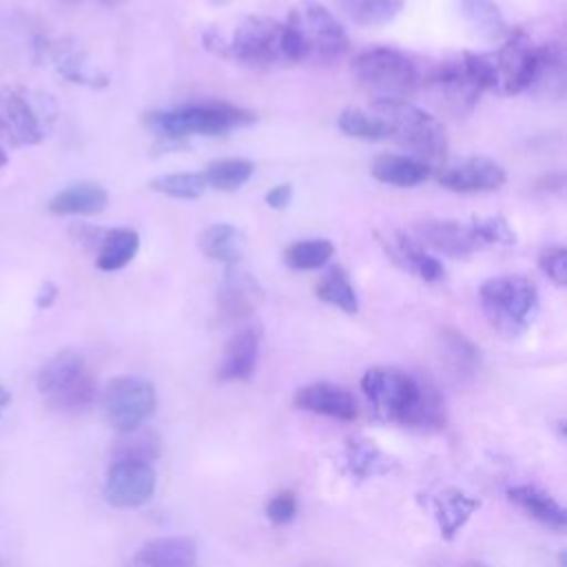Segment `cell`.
Masks as SVG:
<instances>
[{
  "mask_svg": "<svg viewBox=\"0 0 567 567\" xmlns=\"http://www.w3.org/2000/svg\"><path fill=\"white\" fill-rule=\"evenodd\" d=\"M361 390L381 423H396L419 430H441L445 425V403L441 392L401 368H370L361 379Z\"/></svg>",
  "mask_w": 567,
  "mask_h": 567,
  "instance_id": "obj_1",
  "label": "cell"
},
{
  "mask_svg": "<svg viewBox=\"0 0 567 567\" xmlns=\"http://www.w3.org/2000/svg\"><path fill=\"white\" fill-rule=\"evenodd\" d=\"M204 47L228 62L266 69L284 64V22L266 16L239 18L230 29L208 27L202 35Z\"/></svg>",
  "mask_w": 567,
  "mask_h": 567,
  "instance_id": "obj_2",
  "label": "cell"
},
{
  "mask_svg": "<svg viewBox=\"0 0 567 567\" xmlns=\"http://www.w3.org/2000/svg\"><path fill=\"white\" fill-rule=\"evenodd\" d=\"M370 111L379 115L388 128V140L403 146L410 157L427 164H441L447 155L445 126L408 100H377Z\"/></svg>",
  "mask_w": 567,
  "mask_h": 567,
  "instance_id": "obj_3",
  "label": "cell"
},
{
  "mask_svg": "<svg viewBox=\"0 0 567 567\" xmlns=\"http://www.w3.org/2000/svg\"><path fill=\"white\" fill-rule=\"evenodd\" d=\"M255 115L235 104L213 100L186 104L166 111H151L144 115L146 128L159 140H184L190 135H224L228 131L250 124Z\"/></svg>",
  "mask_w": 567,
  "mask_h": 567,
  "instance_id": "obj_4",
  "label": "cell"
},
{
  "mask_svg": "<svg viewBox=\"0 0 567 567\" xmlns=\"http://www.w3.org/2000/svg\"><path fill=\"white\" fill-rule=\"evenodd\" d=\"M478 301L489 326L507 339L523 334L538 312V290L523 275L489 277L478 290Z\"/></svg>",
  "mask_w": 567,
  "mask_h": 567,
  "instance_id": "obj_5",
  "label": "cell"
},
{
  "mask_svg": "<svg viewBox=\"0 0 567 567\" xmlns=\"http://www.w3.org/2000/svg\"><path fill=\"white\" fill-rule=\"evenodd\" d=\"M350 71L357 84L377 100H405L421 86L416 62L390 47L365 49L354 55Z\"/></svg>",
  "mask_w": 567,
  "mask_h": 567,
  "instance_id": "obj_6",
  "label": "cell"
},
{
  "mask_svg": "<svg viewBox=\"0 0 567 567\" xmlns=\"http://www.w3.org/2000/svg\"><path fill=\"white\" fill-rule=\"evenodd\" d=\"M35 388L47 405L60 412H82L97 399V385L86 370L84 357L71 348L55 352L40 368Z\"/></svg>",
  "mask_w": 567,
  "mask_h": 567,
  "instance_id": "obj_7",
  "label": "cell"
},
{
  "mask_svg": "<svg viewBox=\"0 0 567 567\" xmlns=\"http://www.w3.org/2000/svg\"><path fill=\"white\" fill-rule=\"evenodd\" d=\"M306 49V60L334 62L346 55L350 40L341 22L319 2L301 0L286 20Z\"/></svg>",
  "mask_w": 567,
  "mask_h": 567,
  "instance_id": "obj_8",
  "label": "cell"
},
{
  "mask_svg": "<svg viewBox=\"0 0 567 567\" xmlns=\"http://www.w3.org/2000/svg\"><path fill=\"white\" fill-rule=\"evenodd\" d=\"M102 408L109 425L117 432H128L144 425L157 408L155 388L151 381L133 374L113 377L102 388Z\"/></svg>",
  "mask_w": 567,
  "mask_h": 567,
  "instance_id": "obj_9",
  "label": "cell"
},
{
  "mask_svg": "<svg viewBox=\"0 0 567 567\" xmlns=\"http://www.w3.org/2000/svg\"><path fill=\"white\" fill-rule=\"evenodd\" d=\"M494 58L498 66V93L516 95L536 86L545 64V44L536 47L523 29H509Z\"/></svg>",
  "mask_w": 567,
  "mask_h": 567,
  "instance_id": "obj_10",
  "label": "cell"
},
{
  "mask_svg": "<svg viewBox=\"0 0 567 567\" xmlns=\"http://www.w3.org/2000/svg\"><path fill=\"white\" fill-rule=\"evenodd\" d=\"M49 120L27 89H0V140L11 148L40 144L47 137Z\"/></svg>",
  "mask_w": 567,
  "mask_h": 567,
  "instance_id": "obj_11",
  "label": "cell"
},
{
  "mask_svg": "<svg viewBox=\"0 0 567 567\" xmlns=\"http://www.w3.org/2000/svg\"><path fill=\"white\" fill-rule=\"evenodd\" d=\"M157 485V474L151 463L113 461L104 483V501L117 509L144 505Z\"/></svg>",
  "mask_w": 567,
  "mask_h": 567,
  "instance_id": "obj_12",
  "label": "cell"
},
{
  "mask_svg": "<svg viewBox=\"0 0 567 567\" xmlns=\"http://www.w3.org/2000/svg\"><path fill=\"white\" fill-rule=\"evenodd\" d=\"M436 179L443 188L454 193H487L501 188L507 175L494 159L465 157L454 164H443Z\"/></svg>",
  "mask_w": 567,
  "mask_h": 567,
  "instance_id": "obj_13",
  "label": "cell"
},
{
  "mask_svg": "<svg viewBox=\"0 0 567 567\" xmlns=\"http://www.w3.org/2000/svg\"><path fill=\"white\" fill-rule=\"evenodd\" d=\"M421 246H430L445 257H467L483 248L470 224H461L454 219H425L414 228Z\"/></svg>",
  "mask_w": 567,
  "mask_h": 567,
  "instance_id": "obj_14",
  "label": "cell"
},
{
  "mask_svg": "<svg viewBox=\"0 0 567 567\" xmlns=\"http://www.w3.org/2000/svg\"><path fill=\"white\" fill-rule=\"evenodd\" d=\"M427 84H430L432 93L436 97H441V102L454 113H470L481 97V91L465 73L461 58L447 60L441 66H436L432 71Z\"/></svg>",
  "mask_w": 567,
  "mask_h": 567,
  "instance_id": "obj_15",
  "label": "cell"
},
{
  "mask_svg": "<svg viewBox=\"0 0 567 567\" xmlns=\"http://www.w3.org/2000/svg\"><path fill=\"white\" fill-rule=\"evenodd\" d=\"M261 343V328L246 326L237 330L224 346L221 361L217 368L219 381H248L257 368Z\"/></svg>",
  "mask_w": 567,
  "mask_h": 567,
  "instance_id": "obj_16",
  "label": "cell"
},
{
  "mask_svg": "<svg viewBox=\"0 0 567 567\" xmlns=\"http://www.w3.org/2000/svg\"><path fill=\"white\" fill-rule=\"evenodd\" d=\"M295 405L299 410L339 419V421H352L357 416L354 396L346 388L328 381H317L299 388L295 392Z\"/></svg>",
  "mask_w": 567,
  "mask_h": 567,
  "instance_id": "obj_17",
  "label": "cell"
},
{
  "mask_svg": "<svg viewBox=\"0 0 567 567\" xmlns=\"http://www.w3.org/2000/svg\"><path fill=\"white\" fill-rule=\"evenodd\" d=\"M58 73L62 78H66L69 82L82 84V86H91V89H104L109 84L106 73H102L86 55V51L82 49L80 42L64 38V40H55L47 47Z\"/></svg>",
  "mask_w": 567,
  "mask_h": 567,
  "instance_id": "obj_18",
  "label": "cell"
},
{
  "mask_svg": "<svg viewBox=\"0 0 567 567\" xmlns=\"http://www.w3.org/2000/svg\"><path fill=\"white\" fill-rule=\"evenodd\" d=\"M381 244L385 246V252L394 264L416 275L419 279L432 284L443 277V264L434 255L425 252V248L419 244L416 237L403 230H396L392 239H381Z\"/></svg>",
  "mask_w": 567,
  "mask_h": 567,
  "instance_id": "obj_19",
  "label": "cell"
},
{
  "mask_svg": "<svg viewBox=\"0 0 567 567\" xmlns=\"http://www.w3.org/2000/svg\"><path fill=\"white\" fill-rule=\"evenodd\" d=\"M341 467L352 481H370L390 474L396 467V461L370 439H348L341 454Z\"/></svg>",
  "mask_w": 567,
  "mask_h": 567,
  "instance_id": "obj_20",
  "label": "cell"
},
{
  "mask_svg": "<svg viewBox=\"0 0 567 567\" xmlns=\"http://www.w3.org/2000/svg\"><path fill=\"white\" fill-rule=\"evenodd\" d=\"M197 547L186 536H159L148 540L128 567H195Z\"/></svg>",
  "mask_w": 567,
  "mask_h": 567,
  "instance_id": "obj_21",
  "label": "cell"
},
{
  "mask_svg": "<svg viewBox=\"0 0 567 567\" xmlns=\"http://www.w3.org/2000/svg\"><path fill=\"white\" fill-rule=\"evenodd\" d=\"M109 193L97 182H75L60 193H55L49 202V213L66 217V215H97L106 208Z\"/></svg>",
  "mask_w": 567,
  "mask_h": 567,
  "instance_id": "obj_22",
  "label": "cell"
},
{
  "mask_svg": "<svg viewBox=\"0 0 567 567\" xmlns=\"http://www.w3.org/2000/svg\"><path fill=\"white\" fill-rule=\"evenodd\" d=\"M439 350L441 359L447 365L450 374L465 381L478 374L483 365V354L474 341H470L463 332L454 328H443L439 334Z\"/></svg>",
  "mask_w": 567,
  "mask_h": 567,
  "instance_id": "obj_23",
  "label": "cell"
},
{
  "mask_svg": "<svg viewBox=\"0 0 567 567\" xmlns=\"http://www.w3.org/2000/svg\"><path fill=\"white\" fill-rule=\"evenodd\" d=\"M434 507V518L439 525V532L445 540H452L461 527L470 520V516L481 507V501L465 494L463 489L447 487L432 498Z\"/></svg>",
  "mask_w": 567,
  "mask_h": 567,
  "instance_id": "obj_24",
  "label": "cell"
},
{
  "mask_svg": "<svg viewBox=\"0 0 567 567\" xmlns=\"http://www.w3.org/2000/svg\"><path fill=\"white\" fill-rule=\"evenodd\" d=\"M507 498L549 529L563 532L567 525V512L563 505L536 485H514L507 489Z\"/></svg>",
  "mask_w": 567,
  "mask_h": 567,
  "instance_id": "obj_25",
  "label": "cell"
},
{
  "mask_svg": "<svg viewBox=\"0 0 567 567\" xmlns=\"http://www.w3.org/2000/svg\"><path fill=\"white\" fill-rule=\"evenodd\" d=\"M370 173L381 184L396 186V188H412L430 177V166L410 155L383 153L372 162Z\"/></svg>",
  "mask_w": 567,
  "mask_h": 567,
  "instance_id": "obj_26",
  "label": "cell"
},
{
  "mask_svg": "<svg viewBox=\"0 0 567 567\" xmlns=\"http://www.w3.org/2000/svg\"><path fill=\"white\" fill-rule=\"evenodd\" d=\"M199 250L204 257L219 261L226 268L237 266L244 257V235L233 224H210L199 235Z\"/></svg>",
  "mask_w": 567,
  "mask_h": 567,
  "instance_id": "obj_27",
  "label": "cell"
},
{
  "mask_svg": "<svg viewBox=\"0 0 567 567\" xmlns=\"http://www.w3.org/2000/svg\"><path fill=\"white\" fill-rule=\"evenodd\" d=\"M456 7L465 24L481 38L503 40L509 33V24L496 0H456Z\"/></svg>",
  "mask_w": 567,
  "mask_h": 567,
  "instance_id": "obj_28",
  "label": "cell"
},
{
  "mask_svg": "<svg viewBox=\"0 0 567 567\" xmlns=\"http://www.w3.org/2000/svg\"><path fill=\"white\" fill-rule=\"evenodd\" d=\"M140 250V235L133 228H106L100 248L95 250V266L104 272H115L131 264Z\"/></svg>",
  "mask_w": 567,
  "mask_h": 567,
  "instance_id": "obj_29",
  "label": "cell"
},
{
  "mask_svg": "<svg viewBox=\"0 0 567 567\" xmlns=\"http://www.w3.org/2000/svg\"><path fill=\"white\" fill-rule=\"evenodd\" d=\"M257 292V281L248 272L237 270V266H230L226 268V279L219 290V308L230 319L246 317L252 310Z\"/></svg>",
  "mask_w": 567,
  "mask_h": 567,
  "instance_id": "obj_30",
  "label": "cell"
},
{
  "mask_svg": "<svg viewBox=\"0 0 567 567\" xmlns=\"http://www.w3.org/2000/svg\"><path fill=\"white\" fill-rule=\"evenodd\" d=\"M315 297L328 306H334L346 315H354L359 310L357 290L341 266H330L319 277V281L315 284Z\"/></svg>",
  "mask_w": 567,
  "mask_h": 567,
  "instance_id": "obj_31",
  "label": "cell"
},
{
  "mask_svg": "<svg viewBox=\"0 0 567 567\" xmlns=\"http://www.w3.org/2000/svg\"><path fill=\"white\" fill-rule=\"evenodd\" d=\"M162 452L159 436L155 430L140 425L128 432H120L113 445V461H140L153 463Z\"/></svg>",
  "mask_w": 567,
  "mask_h": 567,
  "instance_id": "obj_32",
  "label": "cell"
},
{
  "mask_svg": "<svg viewBox=\"0 0 567 567\" xmlns=\"http://www.w3.org/2000/svg\"><path fill=\"white\" fill-rule=\"evenodd\" d=\"M337 7L354 22L361 27H381L392 22L405 0H334Z\"/></svg>",
  "mask_w": 567,
  "mask_h": 567,
  "instance_id": "obj_33",
  "label": "cell"
},
{
  "mask_svg": "<svg viewBox=\"0 0 567 567\" xmlns=\"http://www.w3.org/2000/svg\"><path fill=\"white\" fill-rule=\"evenodd\" d=\"M252 171H255L252 162L230 157V159L210 162L202 175H204L206 186H210L215 190H221V193H233L250 179Z\"/></svg>",
  "mask_w": 567,
  "mask_h": 567,
  "instance_id": "obj_34",
  "label": "cell"
},
{
  "mask_svg": "<svg viewBox=\"0 0 567 567\" xmlns=\"http://www.w3.org/2000/svg\"><path fill=\"white\" fill-rule=\"evenodd\" d=\"M332 252L330 239H299L284 250V261L292 270H317L330 261Z\"/></svg>",
  "mask_w": 567,
  "mask_h": 567,
  "instance_id": "obj_35",
  "label": "cell"
},
{
  "mask_svg": "<svg viewBox=\"0 0 567 567\" xmlns=\"http://www.w3.org/2000/svg\"><path fill=\"white\" fill-rule=\"evenodd\" d=\"M339 128L357 140H365V142H379V140H388V128L383 124V120L379 115H374L370 109H359V106H348L341 111L339 120H337Z\"/></svg>",
  "mask_w": 567,
  "mask_h": 567,
  "instance_id": "obj_36",
  "label": "cell"
},
{
  "mask_svg": "<svg viewBox=\"0 0 567 567\" xmlns=\"http://www.w3.org/2000/svg\"><path fill=\"white\" fill-rule=\"evenodd\" d=\"M151 188L173 199H197L208 188L202 173H166L151 179Z\"/></svg>",
  "mask_w": 567,
  "mask_h": 567,
  "instance_id": "obj_37",
  "label": "cell"
},
{
  "mask_svg": "<svg viewBox=\"0 0 567 567\" xmlns=\"http://www.w3.org/2000/svg\"><path fill=\"white\" fill-rule=\"evenodd\" d=\"M461 64L470 80L476 84V89L483 91H496L498 93V66L494 53H478V51H465L461 55Z\"/></svg>",
  "mask_w": 567,
  "mask_h": 567,
  "instance_id": "obj_38",
  "label": "cell"
},
{
  "mask_svg": "<svg viewBox=\"0 0 567 567\" xmlns=\"http://www.w3.org/2000/svg\"><path fill=\"white\" fill-rule=\"evenodd\" d=\"M470 226L474 228V233H476V237L481 239L483 246H489V244L512 246V244H516V233L509 228L507 219L501 217V215L474 217L470 221Z\"/></svg>",
  "mask_w": 567,
  "mask_h": 567,
  "instance_id": "obj_39",
  "label": "cell"
},
{
  "mask_svg": "<svg viewBox=\"0 0 567 567\" xmlns=\"http://www.w3.org/2000/svg\"><path fill=\"white\" fill-rule=\"evenodd\" d=\"M538 268L556 288L567 286V250L563 246H545L538 255Z\"/></svg>",
  "mask_w": 567,
  "mask_h": 567,
  "instance_id": "obj_40",
  "label": "cell"
},
{
  "mask_svg": "<svg viewBox=\"0 0 567 567\" xmlns=\"http://www.w3.org/2000/svg\"><path fill=\"white\" fill-rule=\"evenodd\" d=\"M297 514V496L290 489L272 494L266 503V516L272 525H288Z\"/></svg>",
  "mask_w": 567,
  "mask_h": 567,
  "instance_id": "obj_41",
  "label": "cell"
},
{
  "mask_svg": "<svg viewBox=\"0 0 567 567\" xmlns=\"http://www.w3.org/2000/svg\"><path fill=\"white\" fill-rule=\"evenodd\" d=\"M104 233H106V228H97V226H91V224H75L71 228V237L80 246H84L86 250H93V252L100 248V244L104 239Z\"/></svg>",
  "mask_w": 567,
  "mask_h": 567,
  "instance_id": "obj_42",
  "label": "cell"
},
{
  "mask_svg": "<svg viewBox=\"0 0 567 567\" xmlns=\"http://www.w3.org/2000/svg\"><path fill=\"white\" fill-rule=\"evenodd\" d=\"M292 202V186L290 184H277L266 193V204L272 210H284Z\"/></svg>",
  "mask_w": 567,
  "mask_h": 567,
  "instance_id": "obj_43",
  "label": "cell"
},
{
  "mask_svg": "<svg viewBox=\"0 0 567 567\" xmlns=\"http://www.w3.org/2000/svg\"><path fill=\"white\" fill-rule=\"evenodd\" d=\"M55 299H58V286L53 281H47V284H42V288L35 295V306L40 310H47L53 306Z\"/></svg>",
  "mask_w": 567,
  "mask_h": 567,
  "instance_id": "obj_44",
  "label": "cell"
},
{
  "mask_svg": "<svg viewBox=\"0 0 567 567\" xmlns=\"http://www.w3.org/2000/svg\"><path fill=\"white\" fill-rule=\"evenodd\" d=\"M9 403H11V394H9V390L0 383V416H2V412L7 410Z\"/></svg>",
  "mask_w": 567,
  "mask_h": 567,
  "instance_id": "obj_45",
  "label": "cell"
},
{
  "mask_svg": "<svg viewBox=\"0 0 567 567\" xmlns=\"http://www.w3.org/2000/svg\"><path fill=\"white\" fill-rule=\"evenodd\" d=\"M100 4H104V7H120V4H124V2H128V0H97Z\"/></svg>",
  "mask_w": 567,
  "mask_h": 567,
  "instance_id": "obj_46",
  "label": "cell"
},
{
  "mask_svg": "<svg viewBox=\"0 0 567 567\" xmlns=\"http://www.w3.org/2000/svg\"><path fill=\"white\" fill-rule=\"evenodd\" d=\"M7 164V153H4V148L0 146V168Z\"/></svg>",
  "mask_w": 567,
  "mask_h": 567,
  "instance_id": "obj_47",
  "label": "cell"
},
{
  "mask_svg": "<svg viewBox=\"0 0 567 567\" xmlns=\"http://www.w3.org/2000/svg\"><path fill=\"white\" fill-rule=\"evenodd\" d=\"M206 4H226V2H230V0H204Z\"/></svg>",
  "mask_w": 567,
  "mask_h": 567,
  "instance_id": "obj_48",
  "label": "cell"
},
{
  "mask_svg": "<svg viewBox=\"0 0 567 567\" xmlns=\"http://www.w3.org/2000/svg\"><path fill=\"white\" fill-rule=\"evenodd\" d=\"M463 567H487L485 563H467V565H463Z\"/></svg>",
  "mask_w": 567,
  "mask_h": 567,
  "instance_id": "obj_49",
  "label": "cell"
},
{
  "mask_svg": "<svg viewBox=\"0 0 567 567\" xmlns=\"http://www.w3.org/2000/svg\"><path fill=\"white\" fill-rule=\"evenodd\" d=\"M64 2H78V0H64Z\"/></svg>",
  "mask_w": 567,
  "mask_h": 567,
  "instance_id": "obj_50",
  "label": "cell"
}]
</instances>
